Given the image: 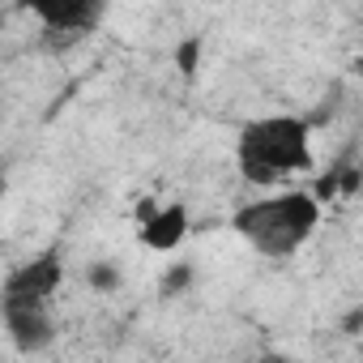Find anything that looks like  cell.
<instances>
[{
  "label": "cell",
  "instance_id": "obj_1",
  "mask_svg": "<svg viewBox=\"0 0 363 363\" xmlns=\"http://www.w3.org/2000/svg\"><path fill=\"white\" fill-rule=\"evenodd\" d=\"M312 162H316V145H312V124L303 116L269 111V116H252L235 133V167L248 184L261 189L286 184V179L312 171Z\"/></svg>",
  "mask_w": 363,
  "mask_h": 363
},
{
  "label": "cell",
  "instance_id": "obj_2",
  "mask_svg": "<svg viewBox=\"0 0 363 363\" xmlns=\"http://www.w3.org/2000/svg\"><path fill=\"white\" fill-rule=\"evenodd\" d=\"M320 214L325 206L312 197V189H278L240 206L231 214V231L265 261H286L316 235Z\"/></svg>",
  "mask_w": 363,
  "mask_h": 363
},
{
  "label": "cell",
  "instance_id": "obj_3",
  "mask_svg": "<svg viewBox=\"0 0 363 363\" xmlns=\"http://www.w3.org/2000/svg\"><path fill=\"white\" fill-rule=\"evenodd\" d=\"M0 325H5L9 342L22 354H39V350H48L56 342V316H52V303H43V299L0 295Z\"/></svg>",
  "mask_w": 363,
  "mask_h": 363
},
{
  "label": "cell",
  "instance_id": "obj_4",
  "mask_svg": "<svg viewBox=\"0 0 363 363\" xmlns=\"http://www.w3.org/2000/svg\"><path fill=\"white\" fill-rule=\"evenodd\" d=\"M60 282H65V265H60V257H56V252H39V257H30L26 265H18V269L5 278L0 295H9V299H43V303H52V295L60 291Z\"/></svg>",
  "mask_w": 363,
  "mask_h": 363
},
{
  "label": "cell",
  "instance_id": "obj_5",
  "mask_svg": "<svg viewBox=\"0 0 363 363\" xmlns=\"http://www.w3.org/2000/svg\"><path fill=\"white\" fill-rule=\"evenodd\" d=\"M137 235H141V248H150V252H175L179 244L189 240V210L179 201L150 206Z\"/></svg>",
  "mask_w": 363,
  "mask_h": 363
},
{
  "label": "cell",
  "instance_id": "obj_6",
  "mask_svg": "<svg viewBox=\"0 0 363 363\" xmlns=\"http://www.w3.org/2000/svg\"><path fill=\"white\" fill-rule=\"evenodd\" d=\"M35 18L56 26V30H77V26H90L99 18V5H86V0H77V5H39Z\"/></svg>",
  "mask_w": 363,
  "mask_h": 363
},
{
  "label": "cell",
  "instance_id": "obj_7",
  "mask_svg": "<svg viewBox=\"0 0 363 363\" xmlns=\"http://www.w3.org/2000/svg\"><path fill=\"white\" fill-rule=\"evenodd\" d=\"M175 69L184 73V77H193V73L201 69V39H197V35H189V39L175 43Z\"/></svg>",
  "mask_w": 363,
  "mask_h": 363
},
{
  "label": "cell",
  "instance_id": "obj_8",
  "mask_svg": "<svg viewBox=\"0 0 363 363\" xmlns=\"http://www.w3.org/2000/svg\"><path fill=\"white\" fill-rule=\"evenodd\" d=\"M86 282H90L94 291H116V286H120V274H116L111 261H94V265L86 269Z\"/></svg>",
  "mask_w": 363,
  "mask_h": 363
},
{
  "label": "cell",
  "instance_id": "obj_9",
  "mask_svg": "<svg viewBox=\"0 0 363 363\" xmlns=\"http://www.w3.org/2000/svg\"><path fill=\"white\" fill-rule=\"evenodd\" d=\"M257 363H295V359H286V354H261Z\"/></svg>",
  "mask_w": 363,
  "mask_h": 363
},
{
  "label": "cell",
  "instance_id": "obj_10",
  "mask_svg": "<svg viewBox=\"0 0 363 363\" xmlns=\"http://www.w3.org/2000/svg\"><path fill=\"white\" fill-rule=\"evenodd\" d=\"M0 227H5V175H0Z\"/></svg>",
  "mask_w": 363,
  "mask_h": 363
}]
</instances>
